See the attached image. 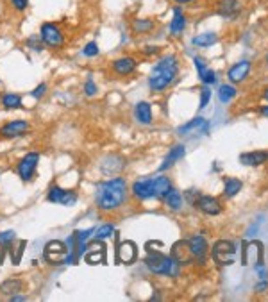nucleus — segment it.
Returning <instances> with one entry per match:
<instances>
[{
	"label": "nucleus",
	"instance_id": "obj_1",
	"mask_svg": "<svg viewBox=\"0 0 268 302\" xmlns=\"http://www.w3.org/2000/svg\"><path fill=\"white\" fill-rule=\"evenodd\" d=\"M127 199V182L122 177H113L97 186L95 191V202L102 211H113L118 209Z\"/></svg>",
	"mask_w": 268,
	"mask_h": 302
},
{
	"label": "nucleus",
	"instance_id": "obj_2",
	"mask_svg": "<svg viewBox=\"0 0 268 302\" xmlns=\"http://www.w3.org/2000/svg\"><path fill=\"white\" fill-rule=\"evenodd\" d=\"M179 73V61L175 56H165L157 61L149 75V86L152 91H163L168 88Z\"/></svg>",
	"mask_w": 268,
	"mask_h": 302
},
{
	"label": "nucleus",
	"instance_id": "obj_3",
	"mask_svg": "<svg viewBox=\"0 0 268 302\" xmlns=\"http://www.w3.org/2000/svg\"><path fill=\"white\" fill-rule=\"evenodd\" d=\"M147 266H149L150 272L157 273V276H168V277H177L179 276V265L181 263L172 256H163V254H150L149 258L145 259Z\"/></svg>",
	"mask_w": 268,
	"mask_h": 302
},
{
	"label": "nucleus",
	"instance_id": "obj_4",
	"mask_svg": "<svg viewBox=\"0 0 268 302\" xmlns=\"http://www.w3.org/2000/svg\"><path fill=\"white\" fill-rule=\"evenodd\" d=\"M40 38L47 47H52V48H59L65 45V34H63L61 27L50 22L43 23V25L40 27Z\"/></svg>",
	"mask_w": 268,
	"mask_h": 302
},
{
	"label": "nucleus",
	"instance_id": "obj_5",
	"mask_svg": "<svg viewBox=\"0 0 268 302\" xmlns=\"http://www.w3.org/2000/svg\"><path fill=\"white\" fill-rule=\"evenodd\" d=\"M236 247L229 240H218L213 247V259L218 265H232L234 263Z\"/></svg>",
	"mask_w": 268,
	"mask_h": 302
},
{
	"label": "nucleus",
	"instance_id": "obj_6",
	"mask_svg": "<svg viewBox=\"0 0 268 302\" xmlns=\"http://www.w3.org/2000/svg\"><path fill=\"white\" fill-rule=\"evenodd\" d=\"M66 256H68V247H66L63 241L52 240V241H48L47 247H45V258H47L48 263L58 265V263L65 261Z\"/></svg>",
	"mask_w": 268,
	"mask_h": 302
},
{
	"label": "nucleus",
	"instance_id": "obj_7",
	"mask_svg": "<svg viewBox=\"0 0 268 302\" xmlns=\"http://www.w3.org/2000/svg\"><path fill=\"white\" fill-rule=\"evenodd\" d=\"M48 200L54 202V204H61V206H73L77 202V193L72 189H63L59 186H54L48 191Z\"/></svg>",
	"mask_w": 268,
	"mask_h": 302
},
{
	"label": "nucleus",
	"instance_id": "obj_8",
	"mask_svg": "<svg viewBox=\"0 0 268 302\" xmlns=\"http://www.w3.org/2000/svg\"><path fill=\"white\" fill-rule=\"evenodd\" d=\"M38 163H40V154L38 152H29L22 161H20L18 163V175L22 177V181H29V179H33Z\"/></svg>",
	"mask_w": 268,
	"mask_h": 302
},
{
	"label": "nucleus",
	"instance_id": "obj_9",
	"mask_svg": "<svg viewBox=\"0 0 268 302\" xmlns=\"http://www.w3.org/2000/svg\"><path fill=\"white\" fill-rule=\"evenodd\" d=\"M116 258H118V261L123 263V265H130L132 261H136V258H138L136 243L129 240L122 241V243L118 245V251H116Z\"/></svg>",
	"mask_w": 268,
	"mask_h": 302
},
{
	"label": "nucleus",
	"instance_id": "obj_10",
	"mask_svg": "<svg viewBox=\"0 0 268 302\" xmlns=\"http://www.w3.org/2000/svg\"><path fill=\"white\" fill-rule=\"evenodd\" d=\"M195 206L206 215H220L222 213V204L220 200L215 199V197H207V195H199V199L195 200Z\"/></svg>",
	"mask_w": 268,
	"mask_h": 302
},
{
	"label": "nucleus",
	"instance_id": "obj_11",
	"mask_svg": "<svg viewBox=\"0 0 268 302\" xmlns=\"http://www.w3.org/2000/svg\"><path fill=\"white\" fill-rule=\"evenodd\" d=\"M132 195L138 200H147L154 197V179H140L132 184Z\"/></svg>",
	"mask_w": 268,
	"mask_h": 302
},
{
	"label": "nucleus",
	"instance_id": "obj_12",
	"mask_svg": "<svg viewBox=\"0 0 268 302\" xmlns=\"http://www.w3.org/2000/svg\"><path fill=\"white\" fill-rule=\"evenodd\" d=\"M188 247H190V254H192L193 259H197V261H204V259H206L207 243H206V238L204 236L195 234V236L188 241Z\"/></svg>",
	"mask_w": 268,
	"mask_h": 302
},
{
	"label": "nucleus",
	"instance_id": "obj_13",
	"mask_svg": "<svg viewBox=\"0 0 268 302\" xmlns=\"http://www.w3.org/2000/svg\"><path fill=\"white\" fill-rule=\"evenodd\" d=\"M250 72V61H247V59H243V61H238L234 63V65L229 68L227 72V77L231 83H243V80L247 79V75H249Z\"/></svg>",
	"mask_w": 268,
	"mask_h": 302
},
{
	"label": "nucleus",
	"instance_id": "obj_14",
	"mask_svg": "<svg viewBox=\"0 0 268 302\" xmlns=\"http://www.w3.org/2000/svg\"><path fill=\"white\" fill-rule=\"evenodd\" d=\"M31 129L29 122L25 120H15V122H9V124H6L4 127H2V136H6V138H16V136H23L27 131Z\"/></svg>",
	"mask_w": 268,
	"mask_h": 302
},
{
	"label": "nucleus",
	"instance_id": "obj_15",
	"mask_svg": "<svg viewBox=\"0 0 268 302\" xmlns=\"http://www.w3.org/2000/svg\"><path fill=\"white\" fill-rule=\"evenodd\" d=\"M123 168V159L118 156H105L100 163V170L105 175H116Z\"/></svg>",
	"mask_w": 268,
	"mask_h": 302
},
{
	"label": "nucleus",
	"instance_id": "obj_16",
	"mask_svg": "<svg viewBox=\"0 0 268 302\" xmlns=\"http://www.w3.org/2000/svg\"><path fill=\"white\" fill-rule=\"evenodd\" d=\"M136 65H138V63H136L134 58H130V56H123V58L113 61V70H115L118 75H129V73L134 72Z\"/></svg>",
	"mask_w": 268,
	"mask_h": 302
},
{
	"label": "nucleus",
	"instance_id": "obj_17",
	"mask_svg": "<svg viewBox=\"0 0 268 302\" xmlns=\"http://www.w3.org/2000/svg\"><path fill=\"white\" fill-rule=\"evenodd\" d=\"M239 161L242 164H247V167H257V164H263L268 161V152H263V150H254V152H245L239 156Z\"/></svg>",
	"mask_w": 268,
	"mask_h": 302
},
{
	"label": "nucleus",
	"instance_id": "obj_18",
	"mask_svg": "<svg viewBox=\"0 0 268 302\" xmlns=\"http://www.w3.org/2000/svg\"><path fill=\"white\" fill-rule=\"evenodd\" d=\"M184 29H186V16H184V13H182V9L179 8V6H175L174 16H172V22H170V33L179 36V34L184 33Z\"/></svg>",
	"mask_w": 268,
	"mask_h": 302
},
{
	"label": "nucleus",
	"instance_id": "obj_19",
	"mask_svg": "<svg viewBox=\"0 0 268 302\" xmlns=\"http://www.w3.org/2000/svg\"><path fill=\"white\" fill-rule=\"evenodd\" d=\"M134 117L140 124L149 125L152 124V107H150L149 102H138L136 107H134Z\"/></svg>",
	"mask_w": 268,
	"mask_h": 302
},
{
	"label": "nucleus",
	"instance_id": "obj_20",
	"mask_svg": "<svg viewBox=\"0 0 268 302\" xmlns=\"http://www.w3.org/2000/svg\"><path fill=\"white\" fill-rule=\"evenodd\" d=\"M172 188L174 186L167 175H159V177L154 179V197H157V199H165Z\"/></svg>",
	"mask_w": 268,
	"mask_h": 302
},
{
	"label": "nucleus",
	"instance_id": "obj_21",
	"mask_svg": "<svg viewBox=\"0 0 268 302\" xmlns=\"http://www.w3.org/2000/svg\"><path fill=\"white\" fill-rule=\"evenodd\" d=\"M200 132V131H207V122L204 120V118H193L192 122H188V124H184L182 127H179V134L186 136L190 134V132Z\"/></svg>",
	"mask_w": 268,
	"mask_h": 302
},
{
	"label": "nucleus",
	"instance_id": "obj_22",
	"mask_svg": "<svg viewBox=\"0 0 268 302\" xmlns=\"http://www.w3.org/2000/svg\"><path fill=\"white\" fill-rule=\"evenodd\" d=\"M238 11H239L238 0H220V4H218V13L222 16H225V18H232Z\"/></svg>",
	"mask_w": 268,
	"mask_h": 302
},
{
	"label": "nucleus",
	"instance_id": "obj_23",
	"mask_svg": "<svg viewBox=\"0 0 268 302\" xmlns=\"http://www.w3.org/2000/svg\"><path fill=\"white\" fill-rule=\"evenodd\" d=\"M86 261L90 265H98V263H105V245L97 243L90 252L86 254Z\"/></svg>",
	"mask_w": 268,
	"mask_h": 302
},
{
	"label": "nucleus",
	"instance_id": "obj_24",
	"mask_svg": "<svg viewBox=\"0 0 268 302\" xmlns=\"http://www.w3.org/2000/svg\"><path fill=\"white\" fill-rule=\"evenodd\" d=\"M184 154H186V149L182 145H177V147H174V149L168 152V156L165 157V161H163V164L159 167V170H167V168H170L172 164L175 163V161H179V159H182L184 157Z\"/></svg>",
	"mask_w": 268,
	"mask_h": 302
},
{
	"label": "nucleus",
	"instance_id": "obj_25",
	"mask_svg": "<svg viewBox=\"0 0 268 302\" xmlns=\"http://www.w3.org/2000/svg\"><path fill=\"white\" fill-rule=\"evenodd\" d=\"M217 41H218L217 33H202V34H199V36L193 38L192 43L195 45V47L206 48V47H211V45H215Z\"/></svg>",
	"mask_w": 268,
	"mask_h": 302
},
{
	"label": "nucleus",
	"instance_id": "obj_26",
	"mask_svg": "<svg viewBox=\"0 0 268 302\" xmlns=\"http://www.w3.org/2000/svg\"><path fill=\"white\" fill-rule=\"evenodd\" d=\"M165 200H167V206L172 211H181L182 209V197L177 189L172 188L170 191H168V195L165 197Z\"/></svg>",
	"mask_w": 268,
	"mask_h": 302
},
{
	"label": "nucleus",
	"instance_id": "obj_27",
	"mask_svg": "<svg viewBox=\"0 0 268 302\" xmlns=\"http://www.w3.org/2000/svg\"><path fill=\"white\" fill-rule=\"evenodd\" d=\"M23 288V283L20 279H8L4 281V283L0 284V291L6 295H15L18 293V291H22Z\"/></svg>",
	"mask_w": 268,
	"mask_h": 302
},
{
	"label": "nucleus",
	"instance_id": "obj_28",
	"mask_svg": "<svg viewBox=\"0 0 268 302\" xmlns=\"http://www.w3.org/2000/svg\"><path fill=\"white\" fill-rule=\"evenodd\" d=\"M242 188H243V182L239 181V179H236V177H229L227 181H225V188H224V193H225V197H234V195H238L239 191H242Z\"/></svg>",
	"mask_w": 268,
	"mask_h": 302
},
{
	"label": "nucleus",
	"instance_id": "obj_29",
	"mask_svg": "<svg viewBox=\"0 0 268 302\" xmlns=\"http://www.w3.org/2000/svg\"><path fill=\"white\" fill-rule=\"evenodd\" d=\"M95 229H86V231H77L75 233V243H77V254L83 256L84 251H86V241L90 240L91 233Z\"/></svg>",
	"mask_w": 268,
	"mask_h": 302
},
{
	"label": "nucleus",
	"instance_id": "obj_30",
	"mask_svg": "<svg viewBox=\"0 0 268 302\" xmlns=\"http://www.w3.org/2000/svg\"><path fill=\"white\" fill-rule=\"evenodd\" d=\"M2 106L6 109H18L22 107V97L18 93H6L2 97Z\"/></svg>",
	"mask_w": 268,
	"mask_h": 302
},
{
	"label": "nucleus",
	"instance_id": "obj_31",
	"mask_svg": "<svg viewBox=\"0 0 268 302\" xmlns=\"http://www.w3.org/2000/svg\"><path fill=\"white\" fill-rule=\"evenodd\" d=\"M234 97H236V88L232 86V84H222V86L218 88V98H220V102L229 104Z\"/></svg>",
	"mask_w": 268,
	"mask_h": 302
},
{
	"label": "nucleus",
	"instance_id": "obj_32",
	"mask_svg": "<svg viewBox=\"0 0 268 302\" xmlns=\"http://www.w3.org/2000/svg\"><path fill=\"white\" fill-rule=\"evenodd\" d=\"M132 29H134V33L145 34L154 29V23H152V20H149V18H138V20H134Z\"/></svg>",
	"mask_w": 268,
	"mask_h": 302
},
{
	"label": "nucleus",
	"instance_id": "obj_33",
	"mask_svg": "<svg viewBox=\"0 0 268 302\" xmlns=\"http://www.w3.org/2000/svg\"><path fill=\"white\" fill-rule=\"evenodd\" d=\"M113 233H115V226H113V224H104V226H100L98 229H95V238H97V240H105V238H109Z\"/></svg>",
	"mask_w": 268,
	"mask_h": 302
},
{
	"label": "nucleus",
	"instance_id": "obj_34",
	"mask_svg": "<svg viewBox=\"0 0 268 302\" xmlns=\"http://www.w3.org/2000/svg\"><path fill=\"white\" fill-rule=\"evenodd\" d=\"M199 75H200V80H202L204 84H215L217 83V73L209 68H204L202 72H199Z\"/></svg>",
	"mask_w": 268,
	"mask_h": 302
},
{
	"label": "nucleus",
	"instance_id": "obj_35",
	"mask_svg": "<svg viewBox=\"0 0 268 302\" xmlns=\"http://www.w3.org/2000/svg\"><path fill=\"white\" fill-rule=\"evenodd\" d=\"M15 238H16L15 231H4V233H0V247H9Z\"/></svg>",
	"mask_w": 268,
	"mask_h": 302
},
{
	"label": "nucleus",
	"instance_id": "obj_36",
	"mask_svg": "<svg viewBox=\"0 0 268 302\" xmlns=\"http://www.w3.org/2000/svg\"><path fill=\"white\" fill-rule=\"evenodd\" d=\"M98 45L95 43V41H90V43H86L84 45V48H83V54L86 56V58H95V56H98Z\"/></svg>",
	"mask_w": 268,
	"mask_h": 302
},
{
	"label": "nucleus",
	"instance_id": "obj_37",
	"mask_svg": "<svg viewBox=\"0 0 268 302\" xmlns=\"http://www.w3.org/2000/svg\"><path fill=\"white\" fill-rule=\"evenodd\" d=\"M209 98H211V90L207 86H204L202 90H200V109H204V107L207 106Z\"/></svg>",
	"mask_w": 268,
	"mask_h": 302
},
{
	"label": "nucleus",
	"instance_id": "obj_38",
	"mask_svg": "<svg viewBox=\"0 0 268 302\" xmlns=\"http://www.w3.org/2000/svg\"><path fill=\"white\" fill-rule=\"evenodd\" d=\"M11 2V6L16 9V11H25L27 8H29V0H9Z\"/></svg>",
	"mask_w": 268,
	"mask_h": 302
},
{
	"label": "nucleus",
	"instance_id": "obj_39",
	"mask_svg": "<svg viewBox=\"0 0 268 302\" xmlns=\"http://www.w3.org/2000/svg\"><path fill=\"white\" fill-rule=\"evenodd\" d=\"M84 91H86V95H90V97H93L95 93H97V84L93 83V79H88L86 84H84Z\"/></svg>",
	"mask_w": 268,
	"mask_h": 302
},
{
	"label": "nucleus",
	"instance_id": "obj_40",
	"mask_svg": "<svg viewBox=\"0 0 268 302\" xmlns=\"http://www.w3.org/2000/svg\"><path fill=\"white\" fill-rule=\"evenodd\" d=\"M45 91H47V84H40V86H36L31 91V95H33L34 98H41L45 95Z\"/></svg>",
	"mask_w": 268,
	"mask_h": 302
},
{
	"label": "nucleus",
	"instance_id": "obj_41",
	"mask_svg": "<svg viewBox=\"0 0 268 302\" xmlns=\"http://www.w3.org/2000/svg\"><path fill=\"white\" fill-rule=\"evenodd\" d=\"M261 113H263L264 117H268V106H264L263 109H261Z\"/></svg>",
	"mask_w": 268,
	"mask_h": 302
},
{
	"label": "nucleus",
	"instance_id": "obj_42",
	"mask_svg": "<svg viewBox=\"0 0 268 302\" xmlns=\"http://www.w3.org/2000/svg\"><path fill=\"white\" fill-rule=\"evenodd\" d=\"M177 4H188V2H192V0H175Z\"/></svg>",
	"mask_w": 268,
	"mask_h": 302
},
{
	"label": "nucleus",
	"instance_id": "obj_43",
	"mask_svg": "<svg viewBox=\"0 0 268 302\" xmlns=\"http://www.w3.org/2000/svg\"><path fill=\"white\" fill-rule=\"evenodd\" d=\"M263 97H264V98H266V100H268V88H264V93H263Z\"/></svg>",
	"mask_w": 268,
	"mask_h": 302
},
{
	"label": "nucleus",
	"instance_id": "obj_44",
	"mask_svg": "<svg viewBox=\"0 0 268 302\" xmlns=\"http://www.w3.org/2000/svg\"><path fill=\"white\" fill-rule=\"evenodd\" d=\"M266 66H268V56H266Z\"/></svg>",
	"mask_w": 268,
	"mask_h": 302
}]
</instances>
